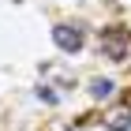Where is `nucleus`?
Wrapping results in <instances>:
<instances>
[{
    "label": "nucleus",
    "instance_id": "obj_1",
    "mask_svg": "<svg viewBox=\"0 0 131 131\" xmlns=\"http://www.w3.org/2000/svg\"><path fill=\"white\" fill-rule=\"evenodd\" d=\"M101 49L109 52L112 60H127L131 56V38L124 30H101Z\"/></svg>",
    "mask_w": 131,
    "mask_h": 131
},
{
    "label": "nucleus",
    "instance_id": "obj_2",
    "mask_svg": "<svg viewBox=\"0 0 131 131\" xmlns=\"http://www.w3.org/2000/svg\"><path fill=\"white\" fill-rule=\"evenodd\" d=\"M52 41H56L64 52H79V49H82V30L71 26V23H60V26L52 30Z\"/></svg>",
    "mask_w": 131,
    "mask_h": 131
},
{
    "label": "nucleus",
    "instance_id": "obj_3",
    "mask_svg": "<svg viewBox=\"0 0 131 131\" xmlns=\"http://www.w3.org/2000/svg\"><path fill=\"white\" fill-rule=\"evenodd\" d=\"M105 127L109 131H127L131 127V105H116V109L105 116Z\"/></svg>",
    "mask_w": 131,
    "mask_h": 131
},
{
    "label": "nucleus",
    "instance_id": "obj_4",
    "mask_svg": "<svg viewBox=\"0 0 131 131\" xmlns=\"http://www.w3.org/2000/svg\"><path fill=\"white\" fill-rule=\"evenodd\" d=\"M90 94H94V97H109V94H112V82L109 79H94L90 82Z\"/></svg>",
    "mask_w": 131,
    "mask_h": 131
},
{
    "label": "nucleus",
    "instance_id": "obj_5",
    "mask_svg": "<svg viewBox=\"0 0 131 131\" xmlns=\"http://www.w3.org/2000/svg\"><path fill=\"white\" fill-rule=\"evenodd\" d=\"M34 94H38V97L45 101V105H56V90H49L45 82H41V86H38V90H34Z\"/></svg>",
    "mask_w": 131,
    "mask_h": 131
}]
</instances>
